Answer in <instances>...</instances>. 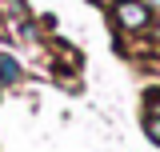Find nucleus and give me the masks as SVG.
I'll use <instances>...</instances> for the list:
<instances>
[{
    "label": "nucleus",
    "mask_w": 160,
    "mask_h": 152,
    "mask_svg": "<svg viewBox=\"0 0 160 152\" xmlns=\"http://www.w3.org/2000/svg\"><path fill=\"white\" fill-rule=\"evenodd\" d=\"M144 4H148V8H160V0H144Z\"/></svg>",
    "instance_id": "3"
},
{
    "label": "nucleus",
    "mask_w": 160,
    "mask_h": 152,
    "mask_svg": "<svg viewBox=\"0 0 160 152\" xmlns=\"http://www.w3.org/2000/svg\"><path fill=\"white\" fill-rule=\"evenodd\" d=\"M112 16H116V24L124 32H144V28L152 24V8H148L144 0H116Z\"/></svg>",
    "instance_id": "1"
},
{
    "label": "nucleus",
    "mask_w": 160,
    "mask_h": 152,
    "mask_svg": "<svg viewBox=\"0 0 160 152\" xmlns=\"http://www.w3.org/2000/svg\"><path fill=\"white\" fill-rule=\"evenodd\" d=\"M0 80H4V84H16L20 80V64L12 56H4V52H0Z\"/></svg>",
    "instance_id": "2"
}]
</instances>
